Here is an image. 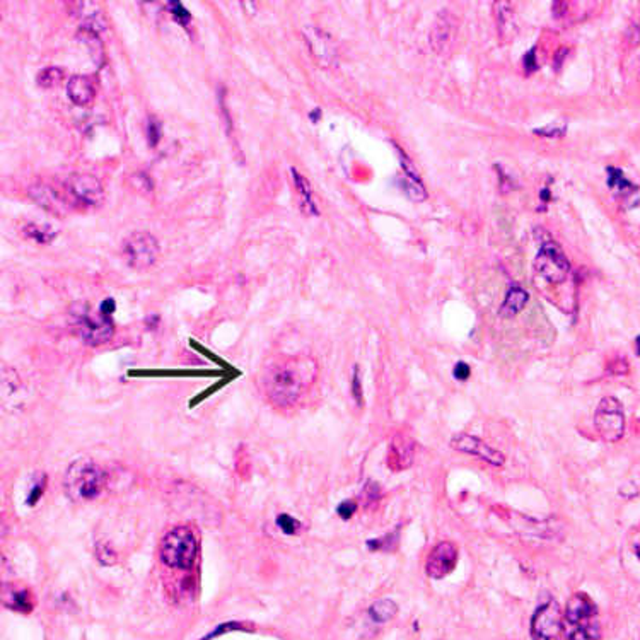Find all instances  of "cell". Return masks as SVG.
<instances>
[{"label": "cell", "mask_w": 640, "mask_h": 640, "mask_svg": "<svg viewBox=\"0 0 640 640\" xmlns=\"http://www.w3.org/2000/svg\"><path fill=\"white\" fill-rule=\"evenodd\" d=\"M318 362L311 355L272 357L258 374V390L277 412H291L318 379Z\"/></svg>", "instance_id": "obj_1"}, {"label": "cell", "mask_w": 640, "mask_h": 640, "mask_svg": "<svg viewBox=\"0 0 640 640\" xmlns=\"http://www.w3.org/2000/svg\"><path fill=\"white\" fill-rule=\"evenodd\" d=\"M563 632L567 640H600L598 608L586 593H577L567 601L563 611Z\"/></svg>", "instance_id": "obj_2"}, {"label": "cell", "mask_w": 640, "mask_h": 640, "mask_svg": "<svg viewBox=\"0 0 640 640\" xmlns=\"http://www.w3.org/2000/svg\"><path fill=\"white\" fill-rule=\"evenodd\" d=\"M198 545L190 528H175L164 534L161 541V560L171 568L188 570L197 559Z\"/></svg>", "instance_id": "obj_3"}, {"label": "cell", "mask_w": 640, "mask_h": 640, "mask_svg": "<svg viewBox=\"0 0 640 640\" xmlns=\"http://www.w3.org/2000/svg\"><path fill=\"white\" fill-rule=\"evenodd\" d=\"M104 475L99 466L91 461H77L65 475V487L70 497L77 500H89L101 494Z\"/></svg>", "instance_id": "obj_4"}, {"label": "cell", "mask_w": 640, "mask_h": 640, "mask_svg": "<svg viewBox=\"0 0 640 640\" xmlns=\"http://www.w3.org/2000/svg\"><path fill=\"white\" fill-rule=\"evenodd\" d=\"M74 328L81 335L82 340L93 347L110 342L115 331L110 316L101 311L94 312L86 306L81 307L79 312H74Z\"/></svg>", "instance_id": "obj_5"}, {"label": "cell", "mask_w": 640, "mask_h": 640, "mask_svg": "<svg viewBox=\"0 0 640 640\" xmlns=\"http://www.w3.org/2000/svg\"><path fill=\"white\" fill-rule=\"evenodd\" d=\"M594 427L606 442H616L623 438L625 413L622 403L615 397H606L594 412Z\"/></svg>", "instance_id": "obj_6"}, {"label": "cell", "mask_w": 640, "mask_h": 640, "mask_svg": "<svg viewBox=\"0 0 640 640\" xmlns=\"http://www.w3.org/2000/svg\"><path fill=\"white\" fill-rule=\"evenodd\" d=\"M566 637L563 632V615L559 603L550 600L538 606L531 620V639L533 640H562Z\"/></svg>", "instance_id": "obj_7"}, {"label": "cell", "mask_w": 640, "mask_h": 640, "mask_svg": "<svg viewBox=\"0 0 640 640\" xmlns=\"http://www.w3.org/2000/svg\"><path fill=\"white\" fill-rule=\"evenodd\" d=\"M123 255L130 269L144 272L156 263L157 255H159V244L149 232H134L123 243Z\"/></svg>", "instance_id": "obj_8"}, {"label": "cell", "mask_w": 640, "mask_h": 640, "mask_svg": "<svg viewBox=\"0 0 640 640\" xmlns=\"http://www.w3.org/2000/svg\"><path fill=\"white\" fill-rule=\"evenodd\" d=\"M534 270L550 284H560L568 277L570 263L555 243H545L534 258Z\"/></svg>", "instance_id": "obj_9"}, {"label": "cell", "mask_w": 640, "mask_h": 640, "mask_svg": "<svg viewBox=\"0 0 640 640\" xmlns=\"http://www.w3.org/2000/svg\"><path fill=\"white\" fill-rule=\"evenodd\" d=\"M449 446L453 447L454 451H459V453L470 454V456H475L483 459L485 463L492 466H504L506 463V456L504 453H500L499 449L495 447L488 446L485 440H481L480 438H475V435L470 434H456L453 435L449 440Z\"/></svg>", "instance_id": "obj_10"}, {"label": "cell", "mask_w": 640, "mask_h": 640, "mask_svg": "<svg viewBox=\"0 0 640 640\" xmlns=\"http://www.w3.org/2000/svg\"><path fill=\"white\" fill-rule=\"evenodd\" d=\"M456 33H458V19L454 16L453 13L449 10H440L435 17L434 24H432L431 29V36H429V41H431L432 50L435 51L438 55H447L453 48L454 40H456Z\"/></svg>", "instance_id": "obj_11"}, {"label": "cell", "mask_w": 640, "mask_h": 640, "mask_svg": "<svg viewBox=\"0 0 640 640\" xmlns=\"http://www.w3.org/2000/svg\"><path fill=\"white\" fill-rule=\"evenodd\" d=\"M458 548L451 541H440L429 553L425 572L431 579H444L456 568Z\"/></svg>", "instance_id": "obj_12"}, {"label": "cell", "mask_w": 640, "mask_h": 640, "mask_svg": "<svg viewBox=\"0 0 640 640\" xmlns=\"http://www.w3.org/2000/svg\"><path fill=\"white\" fill-rule=\"evenodd\" d=\"M304 38H306V43L307 47H310L311 55L314 56V60L323 67V69H328V67H333L335 63H337V45L331 40L328 33L311 26V28H307L306 31H304Z\"/></svg>", "instance_id": "obj_13"}, {"label": "cell", "mask_w": 640, "mask_h": 640, "mask_svg": "<svg viewBox=\"0 0 640 640\" xmlns=\"http://www.w3.org/2000/svg\"><path fill=\"white\" fill-rule=\"evenodd\" d=\"M69 193L75 198V202L82 205L94 207L99 205L103 200V184L93 175H72L65 183Z\"/></svg>", "instance_id": "obj_14"}, {"label": "cell", "mask_w": 640, "mask_h": 640, "mask_svg": "<svg viewBox=\"0 0 640 640\" xmlns=\"http://www.w3.org/2000/svg\"><path fill=\"white\" fill-rule=\"evenodd\" d=\"M415 458V440L405 432H398L391 440L390 453H387V465L391 470H406L413 465Z\"/></svg>", "instance_id": "obj_15"}, {"label": "cell", "mask_w": 640, "mask_h": 640, "mask_svg": "<svg viewBox=\"0 0 640 640\" xmlns=\"http://www.w3.org/2000/svg\"><path fill=\"white\" fill-rule=\"evenodd\" d=\"M67 96L72 101L75 106H89L96 96V88L94 82L88 75H74L67 82Z\"/></svg>", "instance_id": "obj_16"}, {"label": "cell", "mask_w": 640, "mask_h": 640, "mask_svg": "<svg viewBox=\"0 0 640 640\" xmlns=\"http://www.w3.org/2000/svg\"><path fill=\"white\" fill-rule=\"evenodd\" d=\"M495 21L497 31L502 41H509L512 36L518 33V22H515V14L512 10L511 2H495Z\"/></svg>", "instance_id": "obj_17"}, {"label": "cell", "mask_w": 640, "mask_h": 640, "mask_svg": "<svg viewBox=\"0 0 640 640\" xmlns=\"http://www.w3.org/2000/svg\"><path fill=\"white\" fill-rule=\"evenodd\" d=\"M400 156H401L403 171H405V175H406V183H405L406 193H408V197L415 202L425 200V198H427V191H425V186H424V183H422V178L419 176V173H417V169L413 168L412 161H410L408 157L401 152V150H400Z\"/></svg>", "instance_id": "obj_18"}, {"label": "cell", "mask_w": 640, "mask_h": 640, "mask_svg": "<svg viewBox=\"0 0 640 640\" xmlns=\"http://www.w3.org/2000/svg\"><path fill=\"white\" fill-rule=\"evenodd\" d=\"M291 173H292L294 184H296L297 195H299L301 210H303L304 214H307V216H318L319 210H318V207H316L314 197H312V188H311L310 182H307V179L304 178V176L301 175L297 169H292Z\"/></svg>", "instance_id": "obj_19"}, {"label": "cell", "mask_w": 640, "mask_h": 640, "mask_svg": "<svg viewBox=\"0 0 640 640\" xmlns=\"http://www.w3.org/2000/svg\"><path fill=\"white\" fill-rule=\"evenodd\" d=\"M528 292L525 291L519 285H511L509 291L506 294V299H504L502 306H500V316L502 318H512V316L518 314L519 311L525 310V306L528 304Z\"/></svg>", "instance_id": "obj_20"}, {"label": "cell", "mask_w": 640, "mask_h": 640, "mask_svg": "<svg viewBox=\"0 0 640 640\" xmlns=\"http://www.w3.org/2000/svg\"><path fill=\"white\" fill-rule=\"evenodd\" d=\"M397 613L398 606L391 600H379L376 601V603H372L371 608H369V616H371L376 623L390 622L391 618H394Z\"/></svg>", "instance_id": "obj_21"}, {"label": "cell", "mask_w": 640, "mask_h": 640, "mask_svg": "<svg viewBox=\"0 0 640 640\" xmlns=\"http://www.w3.org/2000/svg\"><path fill=\"white\" fill-rule=\"evenodd\" d=\"M24 236L38 244H50L56 238V231L43 224H28L24 227Z\"/></svg>", "instance_id": "obj_22"}, {"label": "cell", "mask_w": 640, "mask_h": 640, "mask_svg": "<svg viewBox=\"0 0 640 640\" xmlns=\"http://www.w3.org/2000/svg\"><path fill=\"white\" fill-rule=\"evenodd\" d=\"M31 197H35V200L40 203V205L47 207L51 212H56L58 207L63 205V203L60 202V198L55 195V191L50 190V188L40 186L36 188V190H31Z\"/></svg>", "instance_id": "obj_23"}, {"label": "cell", "mask_w": 640, "mask_h": 640, "mask_svg": "<svg viewBox=\"0 0 640 640\" xmlns=\"http://www.w3.org/2000/svg\"><path fill=\"white\" fill-rule=\"evenodd\" d=\"M63 81V70L60 67H47V69L41 70L40 74L36 75V82L38 86L45 89H50L58 86L60 82Z\"/></svg>", "instance_id": "obj_24"}, {"label": "cell", "mask_w": 640, "mask_h": 640, "mask_svg": "<svg viewBox=\"0 0 640 640\" xmlns=\"http://www.w3.org/2000/svg\"><path fill=\"white\" fill-rule=\"evenodd\" d=\"M3 603L10 606L13 609H17V611H29L31 609V598H29V593L26 589H13L10 591V598L3 596Z\"/></svg>", "instance_id": "obj_25"}, {"label": "cell", "mask_w": 640, "mask_h": 640, "mask_svg": "<svg viewBox=\"0 0 640 640\" xmlns=\"http://www.w3.org/2000/svg\"><path fill=\"white\" fill-rule=\"evenodd\" d=\"M166 6H168V10L173 16V19H175L176 22H179L183 28H188V24L191 22V16H190V13L184 9L183 3L182 2H168Z\"/></svg>", "instance_id": "obj_26"}, {"label": "cell", "mask_w": 640, "mask_h": 640, "mask_svg": "<svg viewBox=\"0 0 640 640\" xmlns=\"http://www.w3.org/2000/svg\"><path fill=\"white\" fill-rule=\"evenodd\" d=\"M161 134H163V130H161V123L157 122L154 116H150V118L147 120V138H149L150 147H156L157 144H159Z\"/></svg>", "instance_id": "obj_27"}, {"label": "cell", "mask_w": 640, "mask_h": 640, "mask_svg": "<svg viewBox=\"0 0 640 640\" xmlns=\"http://www.w3.org/2000/svg\"><path fill=\"white\" fill-rule=\"evenodd\" d=\"M277 525H278V528L284 531L285 534H289V536H292V534H296L297 526H299V525H297L296 519L291 518V515H287V514L278 515V518H277Z\"/></svg>", "instance_id": "obj_28"}, {"label": "cell", "mask_w": 640, "mask_h": 640, "mask_svg": "<svg viewBox=\"0 0 640 640\" xmlns=\"http://www.w3.org/2000/svg\"><path fill=\"white\" fill-rule=\"evenodd\" d=\"M352 394H353V398H355V401L359 403V405H362V383H360V372H359V367L355 366V369H353V378H352Z\"/></svg>", "instance_id": "obj_29"}, {"label": "cell", "mask_w": 640, "mask_h": 640, "mask_svg": "<svg viewBox=\"0 0 640 640\" xmlns=\"http://www.w3.org/2000/svg\"><path fill=\"white\" fill-rule=\"evenodd\" d=\"M355 511H357V504L353 502V500H345V502H342L337 509L338 515H340L342 519H345V521H349V519L355 514Z\"/></svg>", "instance_id": "obj_30"}, {"label": "cell", "mask_w": 640, "mask_h": 640, "mask_svg": "<svg viewBox=\"0 0 640 640\" xmlns=\"http://www.w3.org/2000/svg\"><path fill=\"white\" fill-rule=\"evenodd\" d=\"M96 557L101 563H104V566H106V563H113L116 560L115 553L108 547H103V545H99V547L96 548Z\"/></svg>", "instance_id": "obj_31"}, {"label": "cell", "mask_w": 640, "mask_h": 640, "mask_svg": "<svg viewBox=\"0 0 640 640\" xmlns=\"http://www.w3.org/2000/svg\"><path fill=\"white\" fill-rule=\"evenodd\" d=\"M627 41L630 48H635L640 45V26L632 24L627 31Z\"/></svg>", "instance_id": "obj_32"}, {"label": "cell", "mask_w": 640, "mask_h": 640, "mask_svg": "<svg viewBox=\"0 0 640 640\" xmlns=\"http://www.w3.org/2000/svg\"><path fill=\"white\" fill-rule=\"evenodd\" d=\"M470 374H472V371H470L468 364H465V362H458L456 367H454V371H453V376L458 379V381H466V379L470 378Z\"/></svg>", "instance_id": "obj_33"}, {"label": "cell", "mask_w": 640, "mask_h": 640, "mask_svg": "<svg viewBox=\"0 0 640 640\" xmlns=\"http://www.w3.org/2000/svg\"><path fill=\"white\" fill-rule=\"evenodd\" d=\"M634 553L637 555V559L640 560V534H637L634 540Z\"/></svg>", "instance_id": "obj_34"}, {"label": "cell", "mask_w": 640, "mask_h": 640, "mask_svg": "<svg viewBox=\"0 0 640 640\" xmlns=\"http://www.w3.org/2000/svg\"><path fill=\"white\" fill-rule=\"evenodd\" d=\"M319 115H321V111H319V110H316L314 113H311L310 116H311V120H314V122H316V120H319Z\"/></svg>", "instance_id": "obj_35"}]
</instances>
